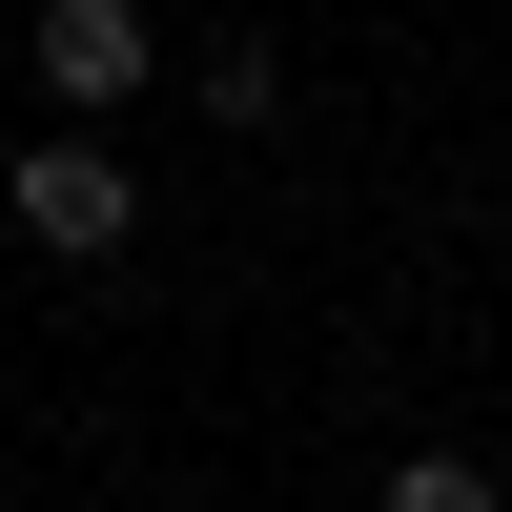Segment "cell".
<instances>
[{"label": "cell", "instance_id": "6da1fadb", "mask_svg": "<svg viewBox=\"0 0 512 512\" xmlns=\"http://www.w3.org/2000/svg\"><path fill=\"white\" fill-rule=\"evenodd\" d=\"M0 226H21L41 267H123V246H144V185H123V144H103V123H62V144H21V164H0Z\"/></svg>", "mask_w": 512, "mask_h": 512}, {"label": "cell", "instance_id": "7a4b0ae2", "mask_svg": "<svg viewBox=\"0 0 512 512\" xmlns=\"http://www.w3.org/2000/svg\"><path fill=\"white\" fill-rule=\"evenodd\" d=\"M144 82H164L144 0H41V103H144Z\"/></svg>", "mask_w": 512, "mask_h": 512}, {"label": "cell", "instance_id": "3957f363", "mask_svg": "<svg viewBox=\"0 0 512 512\" xmlns=\"http://www.w3.org/2000/svg\"><path fill=\"white\" fill-rule=\"evenodd\" d=\"M369 512H512V472H492V451H390Z\"/></svg>", "mask_w": 512, "mask_h": 512}]
</instances>
